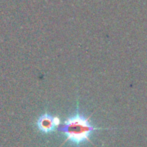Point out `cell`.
Instances as JSON below:
<instances>
[{"label": "cell", "mask_w": 147, "mask_h": 147, "mask_svg": "<svg viewBox=\"0 0 147 147\" xmlns=\"http://www.w3.org/2000/svg\"><path fill=\"white\" fill-rule=\"evenodd\" d=\"M100 129L105 128L94 126L89 117L82 114L78 109L59 126V131L65 136V141L75 147H80L89 142L93 133Z\"/></svg>", "instance_id": "6da1fadb"}, {"label": "cell", "mask_w": 147, "mask_h": 147, "mask_svg": "<svg viewBox=\"0 0 147 147\" xmlns=\"http://www.w3.org/2000/svg\"><path fill=\"white\" fill-rule=\"evenodd\" d=\"M61 125L59 117L53 116L49 113H44L40 117H38L36 121V126L38 130L42 133H52L56 130L57 127Z\"/></svg>", "instance_id": "7a4b0ae2"}]
</instances>
